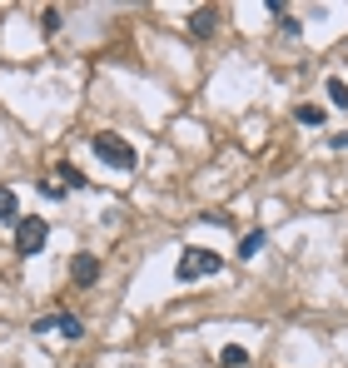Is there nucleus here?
I'll list each match as a JSON object with an SVG mask.
<instances>
[{"mask_svg": "<svg viewBox=\"0 0 348 368\" xmlns=\"http://www.w3.org/2000/svg\"><path fill=\"white\" fill-rule=\"evenodd\" d=\"M90 149H95V160H105L109 170H120V175H130V170L140 165L135 144H130V139H120V135H109V130H100V135L90 139Z\"/></svg>", "mask_w": 348, "mask_h": 368, "instance_id": "1", "label": "nucleus"}, {"mask_svg": "<svg viewBox=\"0 0 348 368\" xmlns=\"http://www.w3.org/2000/svg\"><path fill=\"white\" fill-rule=\"evenodd\" d=\"M219 269H224V259H219L214 249H185L180 264H174V274H180L185 284H194L199 274H219Z\"/></svg>", "mask_w": 348, "mask_h": 368, "instance_id": "2", "label": "nucleus"}, {"mask_svg": "<svg viewBox=\"0 0 348 368\" xmlns=\"http://www.w3.org/2000/svg\"><path fill=\"white\" fill-rule=\"evenodd\" d=\"M45 239H50V224H45V219H20V224H15V254H20V259L40 254Z\"/></svg>", "mask_w": 348, "mask_h": 368, "instance_id": "3", "label": "nucleus"}, {"mask_svg": "<svg viewBox=\"0 0 348 368\" xmlns=\"http://www.w3.org/2000/svg\"><path fill=\"white\" fill-rule=\"evenodd\" d=\"M35 334H65V339H85V324L75 319V313H45V319H35Z\"/></svg>", "mask_w": 348, "mask_h": 368, "instance_id": "4", "label": "nucleus"}, {"mask_svg": "<svg viewBox=\"0 0 348 368\" xmlns=\"http://www.w3.org/2000/svg\"><path fill=\"white\" fill-rule=\"evenodd\" d=\"M70 279H75V284H95V279H100V259H95V254H75V259H70Z\"/></svg>", "mask_w": 348, "mask_h": 368, "instance_id": "5", "label": "nucleus"}, {"mask_svg": "<svg viewBox=\"0 0 348 368\" xmlns=\"http://www.w3.org/2000/svg\"><path fill=\"white\" fill-rule=\"evenodd\" d=\"M0 219H6V224H20V219H25V214H20V199H15L11 184H0Z\"/></svg>", "mask_w": 348, "mask_h": 368, "instance_id": "6", "label": "nucleus"}, {"mask_svg": "<svg viewBox=\"0 0 348 368\" xmlns=\"http://www.w3.org/2000/svg\"><path fill=\"white\" fill-rule=\"evenodd\" d=\"M214 25H219V11L214 6H204V11L189 15V35H214Z\"/></svg>", "mask_w": 348, "mask_h": 368, "instance_id": "7", "label": "nucleus"}, {"mask_svg": "<svg viewBox=\"0 0 348 368\" xmlns=\"http://www.w3.org/2000/svg\"><path fill=\"white\" fill-rule=\"evenodd\" d=\"M219 363H224V368H239V363H249V353H244L239 343H224V348H219Z\"/></svg>", "mask_w": 348, "mask_h": 368, "instance_id": "8", "label": "nucleus"}, {"mask_svg": "<svg viewBox=\"0 0 348 368\" xmlns=\"http://www.w3.org/2000/svg\"><path fill=\"white\" fill-rule=\"evenodd\" d=\"M60 20H65V15H60V6H45V11H40V30H45V35L60 30Z\"/></svg>", "mask_w": 348, "mask_h": 368, "instance_id": "9", "label": "nucleus"}, {"mask_svg": "<svg viewBox=\"0 0 348 368\" xmlns=\"http://www.w3.org/2000/svg\"><path fill=\"white\" fill-rule=\"evenodd\" d=\"M328 100L338 104V110H348V80H338V75H333V80H328Z\"/></svg>", "mask_w": 348, "mask_h": 368, "instance_id": "10", "label": "nucleus"}, {"mask_svg": "<svg viewBox=\"0 0 348 368\" xmlns=\"http://www.w3.org/2000/svg\"><path fill=\"white\" fill-rule=\"evenodd\" d=\"M60 179H65V189H85V175H80L70 160H60Z\"/></svg>", "mask_w": 348, "mask_h": 368, "instance_id": "11", "label": "nucleus"}, {"mask_svg": "<svg viewBox=\"0 0 348 368\" xmlns=\"http://www.w3.org/2000/svg\"><path fill=\"white\" fill-rule=\"evenodd\" d=\"M259 249H264V234H259V229H254V234H244V239H239V259H254V254H259Z\"/></svg>", "mask_w": 348, "mask_h": 368, "instance_id": "12", "label": "nucleus"}, {"mask_svg": "<svg viewBox=\"0 0 348 368\" xmlns=\"http://www.w3.org/2000/svg\"><path fill=\"white\" fill-rule=\"evenodd\" d=\"M294 120H299V125H323V110H319V104H299Z\"/></svg>", "mask_w": 348, "mask_h": 368, "instance_id": "13", "label": "nucleus"}, {"mask_svg": "<svg viewBox=\"0 0 348 368\" xmlns=\"http://www.w3.org/2000/svg\"><path fill=\"white\" fill-rule=\"evenodd\" d=\"M279 30H283V35H299V30H304V20H299V15H288V11H283V15H279Z\"/></svg>", "mask_w": 348, "mask_h": 368, "instance_id": "14", "label": "nucleus"}, {"mask_svg": "<svg viewBox=\"0 0 348 368\" xmlns=\"http://www.w3.org/2000/svg\"><path fill=\"white\" fill-rule=\"evenodd\" d=\"M40 194H45V199H65V189H60V184H50V179H40Z\"/></svg>", "mask_w": 348, "mask_h": 368, "instance_id": "15", "label": "nucleus"}, {"mask_svg": "<svg viewBox=\"0 0 348 368\" xmlns=\"http://www.w3.org/2000/svg\"><path fill=\"white\" fill-rule=\"evenodd\" d=\"M328 144H333V149H348V130H343V135H333Z\"/></svg>", "mask_w": 348, "mask_h": 368, "instance_id": "16", "label": "nucleus"}]
</instances>
